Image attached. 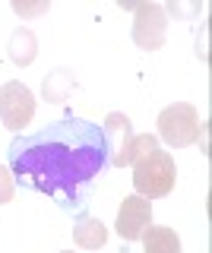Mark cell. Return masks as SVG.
Here are the masks:
<instances>
[{
	"label": "cell",
	"instance_id": "cell-1",
	"mask_svg": "<svg viewBox=\"0 0 212 253\" xmlns=\"http://www.w3.org/2000/svg\"><path fill=\"white\" fill-rule=\"evenodd\" d=\"M108 165L101 126L83 117H64L44 130L10 142V171L26 187L48 196L76 200V190L98 177Z\"/></svg>",
	"mask_w": 212,
	"mask_h": 253
},
{
	"label": "cell",
	"instance_id": "cell-2",
	"mask_svg": "<svg viewBox=\"0 0 212 253\" xmlns=\"http://www.w3.org/2000/svg\"><path fill=\"white\" fill-rule=\"evenodd\" d=\"M101 136H105V146H108V162L114 168L136 165L139 158H146L149 152L159 149V136H152V133H133L130 117L121 114V111H111L105 117Z\"/></svg>",
	"mask_w": 212,
	"mask_h": 253
},
{
	"label": "cell",
	"instance_id": "cell-3",
	"mask_svg": "<svg viewBox=\"0 0 212 253\" xmlns=\"http://www.w3.org/2000/svg\"><path fill=\"white\" fill-rule=\"evenodd\" d=\"M177 184V168L171 152H149L146 158H139L133 165V187H136V196L143 200H159V196H168Z\"/></svg>",
	"mask_w": 212,
	"mask_h": 253
},
{
	"label": "cell",
	"instance_id": "cell-4",
	"mask_svg": "<svg viewBox=\"0 0 212 253\" xmlns=\"http://www.w3.org/2000/svg\"><path fill=\"white\" fill-rule=\"evenodd\" d=\"M203 126H200V114H196L193 105L180 101V105H171L159 114V139H165L171 149H187L200 139Z\"/></svg>",
	"mask_w": 212,
	"mask_h": 253
},
{
	"label": "cell",
	"instance_id": "cell-5",
	"mask_svg": "<svg viewBox=\"0 0 212 253\" xmlns=\"http://www.w3.org/2000/svg\"><path fill=\"white\" fill-rule=\"evenodd\" d=\"M133 42L143 51H159L165 44V26H168V16L165 6L159 3H133Z\"/></svg>",
	"mask_w": 212,
	"mask_h": 253
},
{
	"label": "cell",
	"instance_id": "cell-6",
	"mask_svg": "<svg viewBox=\"0 0 212 253\" xmlns=\"http://www.w3.org/2000/svg\"><path fill=\"white\" fill-rule=\"evenodd\" d=\"M0 117H3V126L10 130H22L29 126V121L35 117V95L29 85L22 83H6L0 89Z\"/></svg>",
	"mask_w": 212,
	"mask_h": 253
},
{
	"label": "cell",
	"instance_id": "cell-7",
	"mask_svg": "<svg viewBox=\"0 0 212 253\" xmlns=\"http://www.w3.org/2000/svg\"><path fill=\"white\" fill-rule=\"evenodd\" d=\"M117 234L124 241H139L146 234V228H152V203L143 200V196H127L117 209Z\"/></svg>",
	"mask_w": 212,
	"mask_h": 253
},
{
	"label": "cell",
	"instance_id": "cell-8",
	"mask_svg": "<svg viewBox=\"0 0 212 253\" xmlns=\"http://www.w3.org/2000/svg\"><path fill=\"white\" fill-rule=\"evenodd\" d=\"M146 253H180V237L174 228L159 225V228H146V234L139 237Z\"/></svg>",
	"mask_w": 212,
	"mask_h": 253
},
{
	"label": "cell",
	"instance_id": "cell-9",
	"mask_svg": "<svg viewBox=\"0 0 212 253\" xmlns=\"http://www.w3.org/2000/svg\"><path fill=\"white\" fill-rule=\"evenodd\" d=\"M6 51H10V60L16 63V67H29V63L35 60V54H38V42H35L32 29H16L13 32Z\"/></svg>",
	"mask_w": 212,
	"mask_h": 253
},
{
	"label": "cell",
	"instance_id": "cell-10",
	"mask_svg": "<svg viewBox=\"0 0 212 253\" xmlns=\"http://www.w3.org/2000/svg\"><path fill=\"white\" fill-rule=\"evenodd\" d=\"M73 241L80 244L83 250H98L101 244L108 241V228L101 225L98 218H80L73 228Z\"/></svg>",
	"mask_w": 212,
	"mask_h": 253
},
{
	"label": "cell",
	"instance_id": "cell-11",
	"mask_svg": "<svg viewBox=\"0 0 212 253\" xmlns=\"http://www.w3.org/2000/svg\"><path fill=\"white\" fill-rule=\"evenodd\" d=\"M73 85H76V79H73L70 70H54L42 83V95H44V101H67V95L73 92Z\"/></svg>",
	"mask_w": 212,
	"mask_h": 253
},
{
	"label": "cell",
	"instance_id": "cell-12",
	"mask_svg": "<svg viewBox=\"0 0 212 253\" xmlns=\"http://www.w3.org/2000/svg\"><path fill=\"white\" fill-rule=\"evenodd\" d=\"M13 200V171L6 165H0V206Z\"/></svg>",
	"mask_w": 212,
	"mask_h": 253
},
{
	"label": "cell",
	"instance_id": "cell-13",
	"mask_svg": "<svg viewBox=\"0 0 212 253\" xmlns=\"http://www.w3.org/2000/svg\"><path fill=\"white\" fill-rule=\"evenodd\" d=\"M168 13L171 16H196V13H200V3H180V0H171Z\"/></svg>",
	"mask_w": 212,
	"mask_h": 253
},
{
	"label": "cell",
	"instance_id": "cell-14",
	"mask_svg": "<svg viewBox=\"0 0 212 253\" xmlns=\"http://www.w3.org/2000/svg\"><path fill=\"white\" fill-rule=\"evenodd\" d=\"M13 10H16V13H42L44 6H22V3H13Z\"/></svg>",
	"mask_w": 212,
	"mask_h": 253
},
{
	"label": "cell",
	"instance_id": "cell-15",
	"mask_svg": "<svg viewBox=\"0 0 212 253\" xmlns=\"http://www.w3.org/2000/svg\"><path fill=\"white\" fill-rule=\"evenodd\" d=\"M64 253H70V250H64Z\"/></svg>",
	"mask_w": 212,
	"mask_h": 253
}]
</instances>
